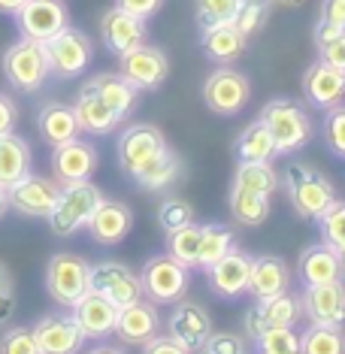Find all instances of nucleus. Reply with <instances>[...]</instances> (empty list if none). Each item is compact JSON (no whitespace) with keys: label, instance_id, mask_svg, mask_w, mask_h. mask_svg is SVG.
I'll use <instances>...</instances> for the list:
<instances>
[{"label":"nucleus","instance_id":"obj_1","mask_svg":"<svg viewBox=\"0 0 345 354\" xmlns=\"http://www.w3.org/2000/svg\"><path fill=\"white\" fill-rule=\"evenodd\" d=\"M118 167L140 185L142 191H164L182 179V158L167 142V136L155 124H131L118 136Z\"/></svg>","mask_w":345,"mask_h":354},{"label":"nucleus","instance_id":"obj_2","mask_svg":"<svg viewBox=\"0 0 345 354\" xmlns=\"http://www.w3.org/2000/svg\"><path fill=\"white\" fill-rule=\"evenodd\" d=\"M282 188L288 194L291 209L306 221H318L321 215L339 200L333 182L321 170H315L312 164H300V160H291V164L285 167Z\"/></svg>","mask_w":345,"mask_h":354},{"label":"nucleus","instance_id":"obj_3","mask_svg":"<svg viewBox=\"0 0 345 354\" xmlns=\"http://www.w3.org/2000/svg\"><path fill=\"white\" fill-rule=\"evenodd\" d=\"M261 122L267 124V131L272 133L276 155H285V158L306 149L312 133H315V124H312L306 106L297 103L294 97H272L267 106L261 109Z\"/></svg>","mask_w":345,"mask_h":354},{"label":"nucleus","instance_id":"obj_4","mask_svg":"<svg viewBox=\"0 0 345 354\" xmlns=\"http://www.w3.org/2000/svg\"><path fill=\"white\" fill-rule=\"evenodd\" d=\"M103 191L94 185L91 179L88 182H73V185H61V197L55 203L49 221V227L55 236H73L82 227H88V218L94 215V209L100 206Z\"/></svg>","mask_w":345,"mask_h":354},{"label":"nucleus","instance_id":"obj_5","mask_svg":"<svg viewBox=\"0 0 345 354\" xmlns=\"http://www.w3.org/2000/svg\"><path fill=\"white\" fill-rule=\"evenodd\" d=\"M46 291L58 306H73L91 291V263L79 254L58 252L46 263Z\"/></svg>","mask_w":345,"mask_h":354},{"label":"nucleus","instance_id":"obj_6","mask_svg":"<svg viewBox=\"0 0 345 354\" xmlns=\"http://www.w3.org/2000/svg\"><path fill=\"white\" fill-rule=\"evenodd\" d=\"M3 76L15 91L34 94L46 85V79L52 76L49 58H46V46L37 39L21 37L19 43H12L3 55Z\"/></svg>","mask_w":345,"mask_h":354},{"label":"nucleus","instance_id":"obj_7","mask_svg":"<svg viewBox=\"0 0 345 354\" xmlns=\"http://www.w3.org/2000/svg\"><path fill=\"white\" fill-rule=\"evenodd\" d=\"M46 58H49V70L58 79H76L91 67L94 58V43L85 30L67 25L58 30L52 39H46Z\"/></svg>","mask_w":345,"mask_h":354},{"label":"nucleus","instance_id":"obj_8","mask_svg":"<svg viewBox=\"0 0 345 354\" xmlns=\"http://www.w3.org/2000/svg\"><path fill=\"white\" fill-rule=\"evenodd\" d=\"M140 281H142V294L151 303H176L182 300L191 285V270L182 267L179 261H173L170 254H155L142 263L140 270Z\"/></svg>","mask_w":345,"mask_h":354},{"label":"nucleus","instance_id":"obj_9","mask_svg":"<svg viewBox=\"0 0 345 354\" xmlns=\"http://www.w3.org/2000/svg\"><path fill=\"white\" fill-rule=\"evenodd\" d=\"M248 100H252V82H248L245 73L234 70L230 64L212 70L203 82V103L209 106L215 115H224V118H234L239 115Z\"/></svg>","mask_w":345,"mask_h":354},{"label":"nucleus","instance_id":"obj_10","mask_svg":"<svg viewBox=\"0 0 345 354\" xmlns=\"http://www.w3.org/2000/svg\"><path fill=\"white\" fill-rule=\"evenodd\" d=\"M118 73L131 82L136 91H158L170 76V58L158 46H136L118 58Z\"/></svg>","mask_w":345,"mask_h":354},{"label":"nucleus","instance_id":"obj_11","mask_svg":"<svg viewBox=\"0 0 345 354\" xmlns=\"http://www.w3.org/2000/svg\"><path fill=\"white\" fill-rule=\"evenodd\" d=\"M12 15L19 34L37 43H46L70 25V10L64 0H25Z\"/></svg>","mask_w":345,"mask_h":354},{"label":"nucleus","instance_id":"obj_12","mask_svg":"<svg viewBox=\"0 0 345 354\" xmlns=\"http://www.w3.org/2000/svg\"><path fill=\"white\" fill-rule=\"evenodd\" d=\"M91 291H97L100 297H106L109 303H115L118 309L131 306L136 300H142V281L140 272H133L122 261H100L91 267Z\"/></svg>","mask_w":345,"mask_h":354},{"label":"nucleus","instance_id":"obj_13","mask_svg":"<svg viewBox=\"0 0 345 354\" xmlns=\"http://www.w3.org/2000/svg\"><path fill=\"white\" fill-rule=\"evenodd\" d=\"M212 315L200 303L185 300V297L173 303V312L167 318V336L179 342L185 351L197 354L212 336Z\"/></svg>","mask_w":345,"mask_h":354},{"label":"nucleus","instance_id":"obj_14","mask_svg":"<svg viewBox=\"0 0 345 354\" xmlns=\"http://www.w3.org/2000/svg\"><path fill=\"white\" fill-rule=\"evenodd\" d=\"M61 197V182L46 179V176L28 173L21 182H15L10 191H6V200L19 215H28V218H49L55 203Z\"/></svg>","mask_w":345,"mask_h":354},{"label":"nucleus","instance_id":"obj_15","mask_svg":"<svg viewBox=\"0 0 345 354\" xmlns=\"http://www.w3.org/2000/svg\"><path fill=\"white\" fill-rule=\"evenodd\" d=\"M39 354H79L85 348V333L76 324L73 312H49L34 324Z\"/></svg>","mask_w":345,"mask_h":354},{"label":"nucleus","instance_id":"obj_16","mask_svg":"<svg viewBox=\"0 0 345 354\" xmlns=\"http://www.w3.org/2000/svg\"><path fill=\"white\" fill-rule=\"evenodd\" d=\"M300 318H303L300 297H294L291 291H282L276 297L254 300V306L245 312V333L252 336V339H258L263 330L294 327V324H300Z\"/></svg>","mask_w":345,"mask_h":354},{"label":"nucleus","instance_id":"obj_17","mask_svg":"<svg viewBox=\"0 0 345 354\" xmlns=\"http://www.w3.org/2000/svg\"><path fill=\"white\" fill-rule=\"evenodd\" d=\"M300 306H303V318L309 324L345 327V281L303 285Z\"/></svg>","mask_w":345,"mask_h":354},{"label":"nucleus","instance_id":"obj_18","mask_svg":"<svg viewBox=\"0 0 345 354\" xmlns=\"http://www.w3.org/2000/svg\"><path fill=\"white\" fill-rule=\"evenodd\" d=\"M52 176L58 179L61 185H73V182H88L94 176L100 164V155L91 142L85 140H70V142H61V146L52 149Z\"/></svg>","mask_w":345,"mask_h":354},{"label":"nucleus","instance_id":"obj_19","mask_svg":"<svg viewBox=\"0 0 345 354\" xmlns=\"http://www.w3.org/2000/svg\"><path fill=\"white\" fill-rule=\"evenodd\" d=\"M248 276H252V254L234 248L206 270V285L215 297L239 300V297L248 294Z\"/></svg>","mask_w":345,"mask_h":354},{"label":"nucleus","instance_id":"obj_20","mask_svg":"<svg viewBox=\"0 0 345 354\" xmlns=\"http://www.w3.org/2000/svg\"><path fill=\"white\" fill-rule=\"evenodd\" d=\"M303 97L321 112L339 106L345 103V73L321 58L312 61L303 73Z\"/></svg>","mask_w":345,"mask_h":354},{"label":"nucleus","instance_id":"obj_21","mask_svg":"<svg viewBox=\"0 0 345 354\" xmlns=\"http://www.w3.org/2000/svg\"><path fill=\"white\" fill-rule=\"evenodd\" d=\"M100 39L115 58H122V55L146 43V21L118 10V6H112L100 19Z\"/></svg>","mask_w":345,"mask_h":354},{"label":"nucleus","instance_id":"obj_22","mask_svg":"<svg viewBox=\"0 0 345 354\" xmlns=\"http://www.w3.org/2000/svg\"><path fill=\"white\" fill-rule=\"evenodd\" d=\"M133 230V212L131 206L122 200L103 197L100 206L94 209V215L88 218V233L97 245H118L127 239V233Z\"/></svg>","mask_w":345,"mask_h":354},{"label":"nucleus","instance_id":"obj_23","mask_svg":"<svg viewBox=\"0 0 345 354\" xmlns=\"http://www.w3.org/2000/svg\"><path fill=\"white\" fill-rule=\"evenodd\" d=\"M160 333V315H158V306L151 300H136L124 309H118V321H115V336L124 345H146L149 339H155Z\"/></svg>","mask_w":345,"mask_h":354},{"label":"nucleus","instance_id":"obj_24","mask_svg":"<svg viewBox=\"0 0 345 354\" xmlns=\"http://www.w3.org/2000/svg\"><path fill=\"white\" fill-rule=\"evenodd\" d=\"M294 272L285 257L279 254H252V276H248V294L252 300L276 297L291 288Z\"/></svg>","mask_w":345,"mask_h":354},{"label":"nucleus","instance_id":"obj_25","mask_svg":"<svg viewBox=\"0 0 345 354\" xmlns=\"http://www.w3.org/2000/svg\"><path fill=\"white\" fill-rule=\"evenodd\" d=\"M303 285H327V281H345V257L327 243H312L303 248L297 263Z\"/></svg>","mask_w":345,"mask_h":354},{"label":"nucleus","instance_id":"obj_26","mask_svg":"<svg viewBox=\"0 0 345 354\" xmlns=\"http://www.w3.org/2000/svg\"><path fill=\"white\" fill-rule=\"evenodd\" d=\"M76 324L82 327L85 339H106V336L115 333V321H118V306L109 303L106 297H100L97 291H88L82 300H79L73 309Z\"/></svg>","mask_w":345,"mask_h":354},{"label":"nucleus","instance_id":"obj_27","mask_svg":"<svg viewBox=\"0 0 345 354\" xmlns=\"http://www.w3.org/2000/svg\"><path fill=\"white\" fill-rule=\"evenodd\" d=\"M73 112H76V122L82 127V133H91V136H106L122 124V118L115 115V109H112L88 82L79 88V94L73 100Z\"/></svg>","mask_w":345,"mask_h":354},{"label":"nucleus","instance_id":"obj_28","mask_svg":"<svg viewBox=\"0 0 345 354\" xmlns=\"http://www.w3.org/2000/svg\"><path fill=\"white\" fill-rule=\"evenodd\" d=\"M200 49H203V55L209 61L224 67V64H234L245 55L248 37L234 25V21H227V25H212V28L200 30Z\"/></svg>","mask_w":345,"mask_h":354},{"label":"nucleus","instance_id":"obj_29","mask_svg":"<svg viewBox=\"0 0 345 354\" xmlns=\"http://www.w3.org/2000/svg\"><path fill=\"white\" fill-rule=\"evenodd\" d=\"M37 131L43 136L46 146H61V142H70L82 133V127L76 122V112L73 106L67 103H58V100H49L43 103L37 112Z\"/></svg>","mask_w":345,"mask_h":354},{"label":"nucleus","instance_id":"obj_30","mask_svg":"<svg viewBox=\"0 0 345 354\" xmlns=\"http://www.w3.org/2000/svg\"><path fill=\"white\" fill-rule=\"evenodd\" d=\"M34 167V155L25 136L19 133H3L0 136V188L10 191L15 182H21Z\"/></svg>","mask_w":345,"mask_h":354},{"label":"nucleus","instance_id":"obj_31","mask_svg":"<svg viewBox=\"0 0 345 354\" xmlns=\"http://www.w3.org/2000/svg\"><path fill=\"white\" fill-rule=\"evenodd\" d=\"M88 85H91L94 91H97L100 97L115 109V115L122 118V122L136 109V97H140V91H136V88L127 82L122 73H97V76L88 79Z\"/></svg>","mask_w":345,"mask_h":354},{"label":"nucleus","instance_id":"obj_32","mask_svg":"<svg viewBox=\"0 0 345 354\" xmlns=\"http://www.w3.org/2000/svg\"><path fill=\"white\" fill-rule=\"evenodd\" d=\"M272 158H279L276 142H272L267 124L258 118L236 136V160L239 164H261V160H272Z\"/></svg>","mask_w":345,"mask_h":354},{"label":"nucleus","instance_id":"obj_33","mask_svg":"<svg viewBox=\"0 0 345 354\" xmlns=\"http://www.w3.org/2000/svg\"><path fill=\"white\" fill-rule=\"evenodd\" d=\"M272 197H263V194H252V191H243L236 185H230V194H227V206H230V215L243 224V227H261L263 221L270 218V203Z\"/></svg>","mask_w":345,"mask_h":354},{"label":"nucleus","instance_id":"obj_34","mask_svg":"<svg viewBox=\"0 0 345 354\" xmlns=\"http://www.w3.org/2000/svg\"><path fill=\"white\" fill-rule=\"evenodd\" d=\"M234 185L243 188V191H252V194L272 197L279 188H282V176L276 173L272 160H261V164H236Z\"/></svg>","mask_w":345,"mask_h":354},{"label":"nucleus","instance_id":"obj_35","mask_svg":"<svg viewBox=\"0 0 345 354\" xmlns=\"http://www.w3.org/2000/svg\"><path fill=\"white\" fill-rule=\"evenodd\" d=\"M236 248V233L227 224H203L200 233V254H197V270H209L215 261H221L227 252Z\"/></svg>","mask_w":345,"mask_h":354},{"label":"nucleus","instance_id":"obj_36","mask_svg":"<svg viewBox=\"0 0 345 354\" xmlns=\"http://www.w3.org/2000/svg\"><path fill=\"white\" fill-rule=\"evenodd\" d=\"M200 233H203V224L191 221L185 227L167 233V254L173 261H179L182 267L197 270V254H200Z\"/></svg>","mask_w":345,"mask_h":354},{"label":"nucleus","instance_id":"obj_37","mask_svg":"<svg viewBox=\"0 0 345 354\" xmlns=\"http://www.w3.org/2000/svg\"><path fill=\"white\" fill-rule=\"evenodd\" d=\"M303 354H345V333L342 327L309 324L300 333Z\"/></svg>","mask_w":345,"mask_h":354},{"label":"nucleus","instance_id":"obj_38","mask_svg":"<svg viewBox=\"0 0 345 354\" xmlns=\"http://www.w3.org/2000/svg\"><path fill=\"white\" fill-rule=\"evenodd\" d=\"M254 351L258 354H303L300 333L294 327H272L254 339Z\"/></svg>","mask_w":345,"mask_h":354},{"label":"nucleus","instance_id":"obj_39","mask_svg":"<svg viewBox=\"0 0 345 354\" xmlns=\"http://www.w3.org/2000/svg\"><path fill=\"white\" fill-rule=\"evenodd\" d=\"M315 224L321 233V243H327L345 257V200H336Z\"/></svg>","mask_w":345,"mask_h":354},{"label":"nucleus","instance_id":"obj_40","mask_svg":"<svg viewBox=\"0 0 345 354\" xmlns=\"http://www.w3.org/2000/svg\"><path fill=\"white\" fill-rule=\"evenodd\" d=\"M239 3L243 0H194V15H197L200 30L234 21L239 12Z\"/></svg>","mask_w":345,"mask_h":354},{"label":"nucleus","instance_id":"obj_41","mask_svg":"<svg viewBox=\"0 0 345 354\" xmlns=\"http://www.w3.org/2000/svg\"><path fill=\"white\" fill-rule=\"evenodd\" d=\"M272 0H243L239 3V12H236V19H234V25L243 30V34L252 39V37H258L263 25H267V19H270V12H272Z\"/></svg>","mask_w":345,"mask_h":354},{"label":"nucleus","instance_id":"obj_42","mask_svg":"<svg viewBox=\"0 0 345 354\" xmlns=\"http://www.w3.org/2000/svg\"><path fill=\"white\" fill-rule=\"evenodd\" d=\"M191 221H194V206L182 197H167L158 209V224L164 227V233H173Z\"/></svg>","mask_w":345,"mask_h":354},{"label":"nucleus","instance_id":"obj_43","mask_svg":"<svg viewBox=\"0 0 345 354\" xmlns=\"http://www.w3.org/2000/svg\"><path fill=\"white\" fill-rule=\"evenodd\" d=\"M324 146L330 149V155L345 160V103L324 112Z\"/></svg>","mask_w":345,"mask_h":354},{"label":"nucleus","instance_id":"obj_44","mask_svg":"<svg viewBox=\"0 0 345 354\" xmlns=\"http://www.w3.org/2000/svg\"><path fill=\"white\" fill-rule=\"evenodd\" d=\"M0 354H39L34 327H10L0 336Z\"/></svg>","mask_w":345,"mask_h":354},{"label":"nucleus","instance_id":"obj_45","mask_svg":"<svg viewBox=\"0 0 345 354\" xmlns=\"http://www.w3.org/2000/svg\"><path fill=\"white\" fill-rule=\"evenodd\" d=\"M200 351L203 354H252L248 351V342L243 339V336L227 333V330H218V333L212 330V336L206 339V345Z\"/></svg>","mask_w":345,"mask_h":354},{"label":"nucleus","instance_id":"obj_46","mask_svg":"<svg viewBox=\"0 0 345 354\" xmlns=\"http://www.w3.org/2000/svg\"><path fill=\"white\" fill-rule=\"evenodd\" d=\"M15 315V279L10 267L0 261V327L10 324Z\"/></svg>","mask_w":345,"mask_h":354},{"label":"nucleus","instance_id":"obj_47","mask_svg":"<svg viewBox=\"0 0 345 354\" xmlns=\"http://www.w3.org/2000/svg\"><path fill=\"white\" fill-rule=\"evenodd\" d=\"M315 49H318L321 61H327L330 67H336V70H342V73H345V34L327 39V43L315 46Z\"/></svg>","mask_w":345,"mask_h":354},{"label":"nucleus","instance_id":"obj_48","mask_svg":"<svg viewBox=\"0 0 345 354\" xmlns=\"http://www.w3.org/2000/svg\"><path fill=\"white\" fill-rule=\"evenodd\" d=\"M115 6L118 10H124V12H131V15H136V19L149 21L151 15L160 12L164 0H115Z\"/></svg>","mask_w":345,"mask_h":354},{"label":"nucleus","instance_id":"obj_49","mask_svg":"<svg viewBox=\"0 0 345 354\" xmlns=\"http://www.w3.org/2000/svg\"><path fill=\"white\" fill-rule=\"evenodd\" d=\"M15 124H19V106L10 94L0 91V136L3 133H12Z\"/></svg>","mask_w":345,"mask_h":354},{"label":"nucleus","instance_id":"obj_50","mask_svg":"<svg viewBox=\"0 0 345 354\" xmlns=\"http://www.w3.org/2000/svg\"><path fill=\"white\" fill-rule=\"evenodd\" d=\"M142 354H191V351H185V348H182V345L179 342H176V339H170V336H155V339H149L146 345H142Z\"/></svg>","mask_w":345,"mask_h":354},{"label":"nucleus","instance_id":"obj_51","mask_svg":"<svg viewBox=\"0 0 345 354\" xmlns=\"http://www.w3.org/2000/svg\"><path fill=\"white\" fill-rule=\"evenodd\" d=\"M85 354H127L124 348H118V345H109V342H97V345H94V348H88Z\"/></svg>","mask_w":345,"mask_h":354},{"label":"nucleus","instance_id":"obj_52","mask_svg":"<svg viewBox=\"0 0 345 354\" xmlns=\"http://www.w3.org/2000/svg\"><path fill=\"white\" fill-rule=\"evenodd\" d=\"M25 3V0H0V12H6V15H12L19 6Z\"/></svg>","mask_w":345,"mask_h":354},{"label":"nucleus","instance_id":"obj_53","mask_svg":"<svg viewBox=\"0 0 345 354\" xmlns=\"http://www.w3.org/2000/svg\"><path fill=\"white\" fill-rule=\"evenodd\" d=\"M276 6H285V10H294V6H303L306 0H272Z\"/></svg>","mask_w":345,"mask_h":354},{"label":"nucleus","instance_id":"obj_54","mask_svg":"<svg viewBox=\"0 0 345 354\" xmlns=\"http://www.w3.org/2000/svg\"><path fill=\"white\" fill-rule=\"evenodd\" d=\"M6 209H10V200H6V191L0 188V218L6 215Z\"/></svg>","mask_w":345,"mask_h":354},{"label":"nucleus","instance_id":"obj_55","mask_svg":"<svg viewBox=\"0 0 345 354\" xmlns=\"http://www.w3.org/2000/svg\"><path fill=\"white\" fill-rule=\"evenodd\" d=\"M200 354H203V351H200Z\"/></svg>","mask_w":345,"mask_h":354}]
</instances>
